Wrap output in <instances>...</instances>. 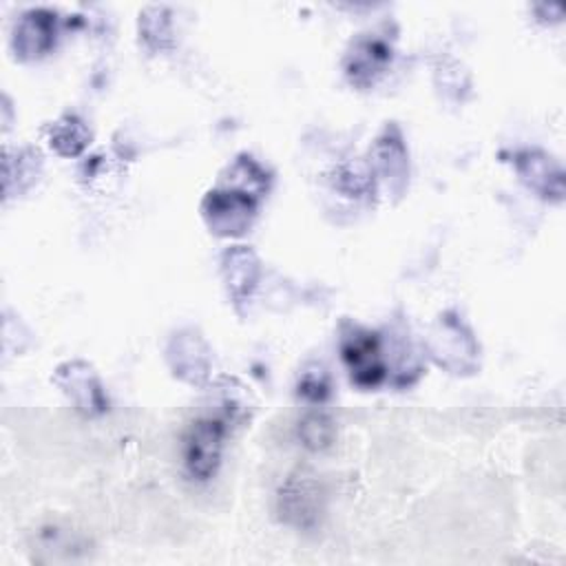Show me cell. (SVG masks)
I'll use <instances>...</instances> for the list:
<instances>
[{
  "instance_id": "10",
  "label": "cell",
  "mask_w": 566,
  "mask_h": 566,
  "mask_svg": "<svg viewBox=\"0 0 566 566\" xmlns=\"http://www.w3.org/2000/svg\"><path fill=\"white\" fill-rule=\"evenodd\" d=\"M55 33H57L55 11L31 9L22 13L20 20L15 22L11 44L20 60H35L53 46Z\"/></svg>"
},
{
  "instance_id": "6",
  "label": "cell",
  "mask_w": 566,
  "mask_h": 566,
  "mask_svg": "<svg viewBox=\"0 0 566 566\" xmlns=\"http://www.w3.org/2000/svg\"><path fill=\"white\" fill-rule=\"evenodd\" d=\"M53 382L62 389V394L73 402V407L84 416H97L106 409V394L102 389L99 378L93 367L84 360H66L55 374Z\"/></svg>"
},
{
  "instance_id": "16",
  "label": "cell",
  "mask_w": 566,
  "mask_h": 566,
  "mask_svg": "<svg viewBox=\"0 0 566 566\" xmlns=\"http://www.w3.org/2000/svg\"><path fill=\"white\" fill-rule=\"evenodd\" d=\"M334 433H336V429H334L332 418L321 411H310L298 422V438L312 451H321V449L329 447L334 440Z\"/></svg>"
},
{
  "instance_id": "13",
  "label": "cell",
  "mask_w": 566,
  "mask_h": 566,
  "mask_svg": "<svg viewBox=\"0 0 566 566\" xmlns=\"http://www.w3.org/2000/svg\"><path fill=\"white\" fill-rule=\"evenodd\" d=\"M88 139H91V133L86 124L73 113L62 115L49 126V146L62 157L80 155L86 148Z\"/></svg>"
},
{
  "instance_id": "5",
  "label": "cell",
  "mask_w": 566,
  "mask_h": 566,
  "mask_svg": "<svg viewBox=\"0 0 566 566\" xmlns=\"http://www.w3.org/2000/svg\"><path fill=\"white\" fill-rule=\"evenodd\" d=\"M323 513V489L314 473H292L279 491V515L285 524L296 528L316 526Z\"/></svg>"
},
{
  "instance_id": "15",
  "label": "cell",
  "mask_w": 566,
  "mask_h": 566,
  "mask_svg": "<svg viewBox=\"0 0 566 566\" xmlns=\"http://www.w3.org/2000/svg\"><path fill=\"white\" fill-rule=\"evenodd\" d=\"M139 35L150 51L172 46V24L166 7H146L139 15Z\"/></svg>"
},
{
  "instance_id": "9",
  "label": "cell",
  "mask_w": 566,
  "mask_h": 566,
  "mask_svg": "<svg viewBox=\"0 0 566 566\" xmlns=\"http://www.w3.org/2000/svg\"><path fill=\"white\" fill-rule=\"evenodd\" d=\"M515 170L520 179L542 199L562 201L564 172H562V166L551 155L537 148H526L515 155Z\"/></svg>"
},
{
  "instance_id": "1",
  "label": "cell",
  "mask_w": 566,
  "mask_h": 566,
  "mask_svg": "<svg viewBox=\"0 0 566 566\" xmlns=\"http://www.w3.org/2000/svg\"><path fill=\"white\" fill-rule=\"evenodd\" d=\"M340 358L354 385L363 389L378 387L387 376L382 340L376 332L360 325H345L340 334Z\"/></svg>"
},
{
  "instance_id": "2",
  "label": "cell",
  "mask_w": 566,
  "mask_h": 566,
  "mask_svg": "<svg viewBox=\"0 0 566 566\" xmlns=\"http://www.w3.org/2000/svg\"><path fill=\"white\" fill-rule=\"evenodd\" d=\"M429 356L451 374H473L478 367V343L469 327L453 314H442L427 336Z\"/></svg>"
},
{
  "instance_id": "8",
  "label": "cell",
  "mask_w": 566,
  "mask_h": 566,
  "mask_svg": "<svg viewBox=\"0 0 566 566\" xmlns=\"http://www.w3.org/2000/svg\"><path fill=\"white\" fill-rule=\"evenodd\" d=\"M166 358L177 378L190 385H203L210 376V347L195 329H179L166 347Z\"/></svg>"
},
{
  "instance_id": "14",
  "label": "cell",
  "mask_w": 566,
  "mask_h": 566,
  "mask_svg": "<svg viewBox=\"0 0 566 566\" xmlns=\"http://www.w3.org/2000/svg\"><path fill=\"white\" fill-rule=\"evenodd\" d=\"M42 170V157L33 148H20L15 155L7 153L4 157V192L13 188V181H18V190H27Z\"/></svg>"
},
{
  "instance_id": "11",
  "label": "cell",
  "mask_w": 566,
  "mask_h": 566,
  "mask_svg": "<svg viewBox=\"0 0 566 566\" xmlns=\"http://www.w3.org/2000/svg\"><path fill=\"white\" fill-rule=\"evenodd\" d=\"M391 60V46L382 38H358L352 42L345 55V73L358 88L371 86L387 69Z\"/></svg>"
},
{
  "instance_id": "4",
  "label": "cell",
  "mask_w": 566,
  "mask_h": 566,
  "mask_svg": "<svg viewBox=\"0 0 566 566\" xmlns=\"http://www.w3.org/2000/svg\"><path fill=\"white\" fill-rule=\"evenodd\" d=\"M226 418H199L184 433V464L195 480H210L221 462Z\"/></svg>"
},
{
  "instance_id": "17",
  "label": "cell",
  "mask_w": 566,
  "mask_h": 566,
  "mask_svg": "<svg viewBox=\"0 0 566 566\" xmlns=\"http://www.w3.org/2000/svg\"><path fill=\"white\" fill-rule=\"evenodd\" d=\"M332 391V385H329V374L314 365L312 369H305L303 376L298 378V394L312 402H323Z\"/></svg>"
},
{
  "instance_id": "7",
  "label": "cell",
  "mask_w": 566,
  "mask_h": 566,
  "mask_svg": "<svg viewBox=\"0 0 566 566\" xmlns=\"http://www.w3.org/2000/svg\"><path fill=\"white\" fill-rule=\"evenodd\" d=\"M369 157V170H374L376 177L385 181L394 197H400L409 181V153L396 124L387 126L385 133L374 142Z\"/></svg>"
},
{
  "instance_id": "12",
  "label": "cell",
  "mask_w": 566,
  "mask_h": 566,
  "mask_svg": "<svg viewBox=\"0 0 566 566\" xmlns=\"http://www.w3.org/2000/svg\"><path fill=\"white\" fill-rule=\"evenodd\" d=\"M221 276L228 290V296L239 307L245 303L261 276V265L256 254L245 245H232L221 254Z\"/></svg>"
},
{
  "instance_id": "3",
  "label": "cell",
  "mask_w": 566,
  "mask_h": 566,
  "mask_svg": "<svg viewBox=\"0 0 566 566\" xmlns=\"http://www.w3.org/2000/svg\"><path fill=\"white\" fill-rule=\"evenodd\" d=\"M259 199L250 192L219 186L210 190L201 203V214L210 232L219 237H241L256 214Z\"/></svg>"
}]
</instances>
